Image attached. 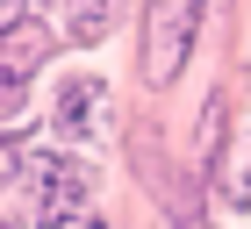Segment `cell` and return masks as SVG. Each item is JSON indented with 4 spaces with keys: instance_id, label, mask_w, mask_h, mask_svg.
<instances>
[{
    "instance_id": "8992f818",
    "label": "cell",
    "mask_w": 251,
    "mask_h": 229,
    "mask_svg": "<svg viewBox=\"0 0 251 229\" xmlns=\"http://www.w3.org/2000/svg\"><path fill=\"white\" fill-rule=\"evenodd\" d=\"M223 193H230L237 208H251V165H244V172H237V179H230V186H223Z\"/></svg>"
},
{
    "instance_id": "6da1fadb",
    "label": "cell",
    "mask_w": 251,
    "mask_h": 229,
    "mask_svg": "<svg viewBox=\"0 0 251 229\" xmlns=\"http://www.w3.org/2000/svg\"><path fill=\"white\" fill-rule=\"evenodd\" d=\"M201 7L208 0H151V29H144V79L165 86V79L187 65L194 29H201Z\"/></svg>"
},
{
    "instance_id": "277c9868",
    "label": "cell",
    "mask_w": 251,
    "mask_h": 229,
    "mask_svg": "<svg viewBox=\"0 0 251 229\" xmlns=\"http://www.w3.org/2000/svg\"><path fill=\"white\" fill-rule=\"evenodd\" d=\"M94 114H100V86H86V79H79V86H65V100H58V122H65V129L94 136V129H100Z\"/></svg>"
},
{
    "instance_id": "3957f363",
    "label": "cell",
    "mask_w": 251,
    "mask_h": 229,
    "mask_svg": "<svg viewBox=\"0 0 251 229\" xmlns=\"http://www.w3.org/2000/svg\"><path fill=\"white\" fill-rule=\"evenodd\" d=\"M43 50H50V43H43V29H29V22H22V29H15V57H7V43H0V86L15 93V86L29 79V65H36Z\"/></svg>"
},
{
    "instance_id": "30bf717a",
    "label": "cell",
    "mask_w": 251,
    "mask_h": 229,
    "mask_svg": "<svg viewBox=\"0 0 251 229\" xmlns=\"http://www.w3.org/2000/svg\"><path fill=\"white\" fill-rule=\"evenodd\" d=\"M0 229H7V222H0Z\"/></svg>"
},
{
    "instance_id": "9c48e42d",
    "label": "cell",
    "mask_w": 251,
    "mask_h": 229,
    "mask_svg": "<svg viewBox=\"0 0 251 229\" xmlns=\"http://www.w3.org/2000/svg\"><path fill=\"white\" fill-rule=\"evenodd\" d=\"M7 179H15V151H0V186H7Z\"/></svg>"
},
{
    "instance_id": "52a82bcc",
    "label": "cell",
    "mask_w": 251,
    "mask_h": 229,
    "mask_svg": "<svg viewBox=\"0 0 251 229\" xmlns=\"http://www.w3.org/2000/svg\"><path fill=\"white\" fill-rule=\"evenodd\" d=\"M43 229H100L94 215H58V222H43Z\"/></svg>"
},
{
    "instance_id": "7a4b0ae2",
    "label": "cell",
    "mask_w": 251,
    "mask_h": 229,
    "mask_svg": "<svg viewBox=\"0 0 251 229\" xmlns=\"http://www.w3.org/2000/svg\"><path fill=\"white\" fill-rule=\"evenodd\" d=\"M43 179V222H58V215H79V201H86V172L65 165V158H50V165H36Z\"/></svg>"
},
{
    "instance_id": "ba28073f",
    "label": "cell",
    "mask_w": 251,
    "mask_h": 229,
    "mask_svg": "<svg viewBox=\"0 0 251 229\" xmlns=\"http://www.w3.org/2000/svg\"><path fill=\"white\" fill-rule=\"evenodd\" d=\"M0 29H22V0H0Z\"/></svg>"
},
{
    "instance_id": "5b68a950",
    "label": "cell",
    "mask_w": 251,
    "mask_h": 229,
    "mask_svg": "<svg viewBox=\"0 0 251 229\" xmlns=\"http://www.w3.org/2000/svg\"><path fill=\"white\" fill-rule=\"evenodd\" d=\"M65 7H72V36L94 43L100 29H108V0H65Z\"/></svg>"
}]
</instances>
